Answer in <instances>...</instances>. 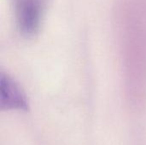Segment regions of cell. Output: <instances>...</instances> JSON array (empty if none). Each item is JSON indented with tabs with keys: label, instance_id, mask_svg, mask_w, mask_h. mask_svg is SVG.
I'll list each match as a JSON object with an SVG mask.
<instances>
[{
	"label": "cell",
	"instance_id": "obj_1",
	"mask_svg": "<svg viewBox=\"0 0 146 145\" xmlns=\"http://www.w3.org/2000/svg\"><path fill=\"white\" fill-rule=\"evenodd\" d=\"M14 11L17 26L26 36L33 35L39 28L44 0H13Z\"/></svg>",
	"mask_w": 146,
	"mask_h": 145
},
{
	"label": "cell",
	"instance_id": "obj_2",
	"mask_svg": "<svg viewBox=\"0 0 146 145\" xmlns=\"http://www.w3.org/2000/svg\"><path fill=\"white\" fill-rule=\"evenodd\" d=\"M2 109H26L27 101L19 86L8 76L1 77Z\"/></svg>",
	"mask_w": 146,
	"mask_h": 145
}]
</instances>
